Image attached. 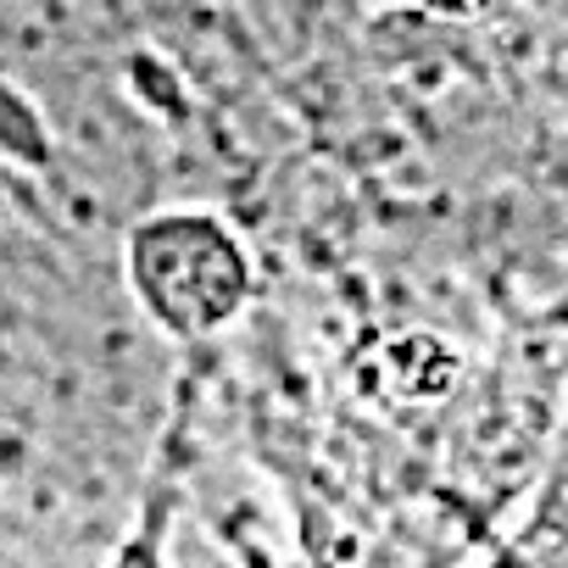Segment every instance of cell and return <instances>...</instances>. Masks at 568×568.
<instances>
[{
	"mask_svg": "<svg viewBox=\"0 0 568 568\" xmlns=\"http://www.w3.org/2000/svg\"><path fill=\"white\" fill-rule=\"evenodd\" d=\"M490 568H568V518L540 513L524 535H513L490 557Z\"/></svg>",
	"mask_w": 568,
	"mask_h": 568,
	"instance_id": "2",
	"label": "cell"
},
{
	"mask_svg": "<svg viewBox=\"0 0 568 568\" xmlns=\"http://www.w3.org/2000/svg\"><path fill=\"white\" fill-rule=\"evenodd\" d=\"M118 284L168 346H201L245 318L256 267L245 234L223 212L156 201L118 240Z\"/></svg>",
	"mask_w": 568,
	"mask_h": 568,
	"instance_id": "1",
	"label": "cell"
},
{
	"mask_svg": "<svg viewBox=\"0 0 568 568\" xmlns=\"http://www.w3.org/2000/svg\"><path fill=\"white\" fill-rule=\"evenodd\" d=\"M101 568H173V557H168V501H162V490H156V501L145 507V518L101 557Z\"/></svg>",
	"mask_w": 568,
	"mask_h": 568,
	"instance_id": "3",
	"label": "cell"
}]
</instances>
